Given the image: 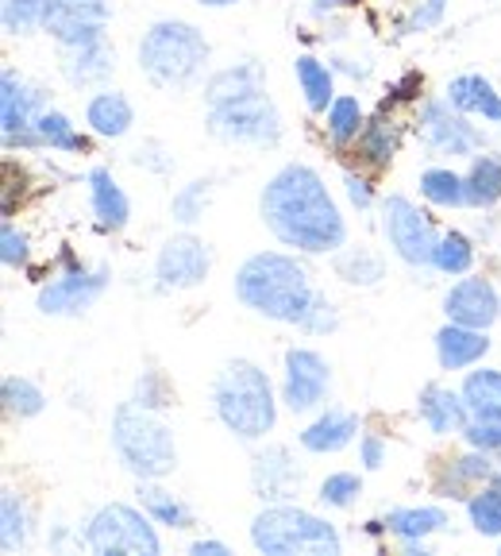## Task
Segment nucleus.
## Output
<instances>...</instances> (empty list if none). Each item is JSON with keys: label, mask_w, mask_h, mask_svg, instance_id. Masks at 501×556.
Returning a JSON list of instances; mask_svg holds the SVG:
<instances>
[{"label": "nucleus", "mask_w": 501, "mask_h": 556, "mask_svg": "<svg viewBox=\"0 0 501 556\" xmlns=\"http://www.w3.org/2000/svg\"><path fill=\"white\" fill-rule=\"evenodd\" d=\"M471 263H475V248L463 232H444L436 240V252H433V267L440 275H467Z\"/></svg>", "instance_id": "72a5a7b5"}, {"label": "nucleus", "mask_w": 501, "mask_h": 556, "mask_svg": "<svg viewBox=\"0 0 501 556\" xmlns=\"http://www.w3.org/2000/svg\"><path fill=\"white\" fill-rule=\"evenodd\" d=\"M251 479H255L259 498H270V503H278V498H294L297 491H301V468L290 460V452L285 448L262 452L259 460H255Z\"/></svg>", "instance_id": "a211bd4d"}, {"label": "nucleus", "mask_w": 501, "mask_h": 556, "mask_svg": "<svg viewBox=\"0 0 501 556\" xmlns=\"http://www.w3.org/2000/svg\"><path fill=\"white\" fill-rule=\"evenodd\" d=\"M471 186V205L475 208H490L501 201V159L498 155H475L467 174Z\"/></svg>", "instance_id": "473e14b6"}, {"label": "nucleus", "mask_w": 501, "mask_h": 556, "mask_svg": "<svg viewBox=\"0 0 501 556\" xmlns=\"http://www.w3.org/2000/svg\"><path fill=\"white\" fill-rule=\"evenodd\" d=\"M421 193L440 208H467L471 205L467 178L455 170H444V166H433V170L421 174Z\"/></svg>", "instance_id": "c756f323"}, {"label": "nucleus", "mask_w": 501, "mask_h": 556, "mask_svg": "<svg viewBox=\"0 0 501 556\" xmlns=\"http://www.w3.org/2000/svg\"><path fill=\"white\" fill-rule=\"evenodd\" d=\"M213 255L197 236H170L155 260V278L163 290H193L208 278Z\"/></svg>", "instance_id": "ddd939ff"}, {"label": "nucleus", "mask_w": 501, "mask_h": 556, "mask_svg": "<svg viewBox=\"0 0 501 556\" xmlns=\"http://www.w3.org/2000/svg\"><path fill=\"white\" fill-rule=\"evenodd\" d=\"M113 20L108 0H51L43 16V31L62 47H86L104 39V27Z\"/></svg>", "instance_id": "9d476101"}, {"label": "nucleus", "mask_w": 501, "mask_h": 556, "mask_svg": "<svg viewBox=\"0 0 501 556\" xmlns=\"http://www.w3.org/2000/svg\"><path fill=\"white\" fill-rule=\"evenodd\" d=\"M359 460H363L367 471L382 468V460H386V444H382V437L367 433L363 441H359Z\"/></svg>", "instance_id": "09e8293b"}, {"label": "nucleus", "mask_w": 501, "mask_h": 556, "mask_svg": "<svg viewBox=\"0 0 501 556\" xmlns=\"http://www.w3.org/2000/svg\"><path fill=\"white\" fill-rule=\"evenodd\" d=\"M113 66H116V54L108 51V39H97V43H86V47H69L66 62H62L66 78L74 81V86H97V81H104L113 74Z\"/></svg>", "instance_id": "b1692460"}, {"label": "nucleus", "mask_w": 501, "mask_h": 556, "mask_svg": "<svg viewBox=\"0 0 501 556\" xmlns=\"http://www.w3.org/2000/svg\"><path fill=\"white\" fill-rule=\"evenodd\" d=\"M201 9H232V4H240V0H197Z\"/></svg>", "instance_id": "603ef678"}, {"label": "nucleus", "mask_w": 501, "mask_h": 556, "mask_svg": "<svg viewBox=\"0 0 501 556\" xmlns=\"http://www.w3.org/2000/svg\"><path fill=\"white\" fill-rule=\"evenodd\" d=\"M251 545L267 556H339L344 541H339L336 526H329L317 514L274 503L251 521Z\"/></svg>", "instance_id": "423d86ee"}, {"label": "nucleus", "mask_w": 501, "mask_h": 556, "mask_svg": "<svg viewBox=\"0 0 501 556\" xmlns=\"http://www.w3.org/2000/svg\"><path fill=\"white\" fill-rule=\"evenodd\" d=\"M262 86V66L259 62H235V66L220 70L213 74L205 86V101L208 104H224V101H235V97H247V93H259Z\"/></svg>", "instance_id": "393cba45"}, {"label": "nucleus", "mask_w": 501, "mask_h": 556, "mask_svg": "<svg viewBox=\"0 0 501 556\" xmlns=\"http://www.w3.org/2000/svg\"><path fill=\"white\" fill-rule=\"evenodd\" d=\"M463 402L471 414H501V371L493 367H478L463 379Z\"/></svg>", "instance_id": "7c9ffc66"}, {"label": "nucleus", "mask_w": 501, "mask_h": 556, "mask_svg": "<svg viewBox=\"0 0 501 556\" xmlns=\"http://www.w3.org/2000/svg\"><path fill=\"white\" fill-rule=\"evenodd\" d=\"M471 448L498 452L501 448V414H471V421L463 426Z\"/></svg>", "instance_id": "37998d69"}, {"label": "nucleus", "mask_w": 501, "mask_h": 556, "mask_svg": "<svg viewBox=\"0 0 501 556\" xmlns=\"http://www.w3.org/2000/svg\"><path fill=\"white\" fill-rule=\"evenodd\" d=\"M336 270L344 282H351V287H374L382 278V260L371 252H363V248H351V252H344L336 260Z\"/></svg>", "instance_id": "ea45409f"}, {"label": "nucleus", "mask_w": 501, "mask_h": 556, "mask_svg": "<svg viewBox=\"0 0 501 556\" xmlns=\"http://www.w3.org/2000/svg\"><path fill=\"white\" fill-rule=\"evenodd\" d=\"M147 510H136V506L124 503H108L89 518L86 526V548L97 556H158L163 545H158V533L151 526Z\"/></svg>", "instance_id": "6e6552de"}, {"label": "nucleus", "mask_w": 501, "mask_h": 556, "mask_svg": "<svg viewBox=\"0 0 501 556\" xmlns=\"http://www.w3.org/2000/svg\"><path fill=\"white\" fill-rule=\"evenodd\" d=\"M190 553L193 556H228V545H220V541H193Z\"/></svg>", "instance_id": "3c124183"}, {"label": "nucleus", "mask_w": 501, "mask_h": 556, "mask_svg": "<svg viewBox=\"0 0 501 556\" xmlns=\"http://www.w3.org/2000/svg\"><path fill=\"white\" fill-rule=\"evenodd\" d=\"M444 9H448V0H421L413 9V16L406 20V31H428L444 20Z\"/></svg>", "instance_id": "49530a36"}, {"label": "nucleus", "mask_w": 501, "mask_h": 556, "mask_svg": "<svg viewBox=\"0 0 501 556\" xmlns=\"http://www.w3.org/2000/svg\"><path fill=\"white\" fill-rule=\"evenodd\" d=\"M136 402H139V406H147V409L166 406V382H163V375H155V371L143 375V379H139V387H136Z\"/></svg>", "instance_id": "de8ad7c7"}, {"label": "nucleus", "mask_w": 501, "mask_h": 556, "mask_svg": "<svg viewBox=\"0 0 501 556\" xmlns=\"http://www.w3.org/2000/svg\"><path fill=\"white\" fill-rule=\"evenodd\" d=\"M213 402H217L220 426L240 437V441H259L278 421L274 387H270L267 371L259 364H251V359H232L217 375Z\"/></svg>", "instance_id": "20e7f679"}, {"label": "nucleus", "mask_w": 501, "mask_h": 556, "mask_svg": "<svg viewBox=\"0 0 501 556\" xmlns=\"http://www.w3.org/2000/svg\"><path fill=\"white\" fill-rule=\"evenodd\" d=\"M235 298L247 309L262 313L270 321L297 325V329L312 332H332L339 325L336 309L324 294H317L309 282V270L282 252H259L251 255L240 270H235Z\"/></svg>", "instance_id": "f03ea898"}, {"label": "nucleus", "mask_w": 501, "mask_h": 556, "mask_svg": "<svg viewBox=\"0 0 501 556\" xmlns=\"http://www.w3.org/2000/svg\"><path fill=\"white\" fill-rule=\"evenodd\" d=\"M467 518H471V526H475V533H483V538H501V486L498 483L483 486L478 495H471Z\"/></svg>", "instance_id": "c9c22d12"}, {"label": "nucleus", "mask_w": 501, "mask_h": 556, "mask_svg": "<svg viewBox=\"0 0 501 556\" xmlns=\"http://www.w3.org/2000/svg\"><path fill=\"white\" fill-rule=\"evenodd\" d=\"M386 530L401 541H424L448 530V510H440V506H401V510L386 514Z\"/></svg>", "instance_id": "bb28decb"}, {"label": "nucleus", "mask_w": 501, "mask_h": 556, "mask_svg": "<svg viewBox=\"0 0 501 556\" xmlns=\"http://www.w3.org/2000/svg\"><path fill=\"white\" fill-rule=\"evenodd\" d=\"M355 433H359V417L332 406L301 433V448L317 452V456H329V452H344L355 441Z\"/></svg>", "instance_id": "412c9836"}, {"label": "nucleus", "mask_w": 501, "mask_h": 556, "mask_svg": "<svg viewBox=\"0 0 501 556\" xmlns=\"http://www.w3.org/2000/svg\"><path fill=\"white\" fill-rule=\"evenodd\" d=\"M294 74H297V86L305 93V104H309V113H329L332 101H336V78H332V66H324L320 59L312 54H301L294 62Z\"/></svg>", "instance_id": "cd10ccee"}, {"label": "nucleus", "mask_w": 501, "mask_h": 556, "mask_svg": "<svg viewBox=\"0 0 501 556\" xmlns=\"http://www.w3.org/2000/svg\"><path fill=\"white\" fill-rule=\"evenodd\" d=\"M39 113H43V93L27 86L16 70H4V78H0V124H4V139L27 131Z\"/></svg>", "instance_id": "dca6fc26"}, {"label": "nucleus", "mask_w": 501, "mask_h": 556, "mask_svg": "<svg viewBox=\"0 0 501 556\" xmlns=\"http://www.w3.org/2000/svg\"><path fill=\"white\" fill-rule=\"evenodd\" d=\"M490 483H498V486H501V471H493V479H490Z\"/></svg>", "instance_id": "864d4df0"}, {"label": "nucleus", "mask_w": 501, "mask_h": 556, "mask_svg": "<svg viewBox=\"0 0 501 556\" xmlns=\"http://www.w3.org/2000/svg\"><path fill=\"white\" fill-rule=\"evenodd\" d=\"M486 352H490L486 329H471V325L448 321L440 332H436V359H440L444 371H463V367L483 364Z\"/></svg>", "instance_id": "f3484780"}, {"label": "nucleus", "mask_w": 501, "mask_h": 556, "mask_svg": "<svg viewBox=\"0 0 501 556\" xmlns=\"http://www.w3.org/2000/svg\"><path fill=\"white\" fill-rule=\"evenodd\" d=\"M208 186L205 178H197V182H190L182 193H174V220H182V225H193V220L205 217V205H208Z\"/></svg>", "instance_id": "79ce46f5"}, {"label": "nucleus", "mask_w": 501, "mask_h": 556, "mask_svg": "<svg viewBox=\"0 0 501 556\" xmlns=\"http://www.w3.org/2000/svg\"><path fill=\"white\" fill-rule=\"evenodd\" d=\"M0 260H4V267H12V270L27 267V260H31V252H27V236L16 232V225H9V220H4V232H0Z\"/></svg>", "instance_id": "a18cd8bd"}, {"label": "nucleus", "mask_w": 501, "mask_h": 556, "mask_svg": "<svg viewBox=\"0 0 501 556\" xmlns=\"http://www.w3.org/2000/svg\"><path fill=\"white\" fill-rule=\"evenodd\" d=\"M259 213L278 243L297 248L305 255L339 252L347 240V225L339 217L336 201L309 163H285L262 186Z\"/></svg>", "instance_id": "f257e3e1"}, {"label": "nucleus", "mask_w": 501, "mask_h": 556, "mask_svg": "<svg viewBox=\"0 0 501 556\" xmlns=\"http://www.w3.org/2000/svg\"><path fill=\"white\" fill-rule=\"evenodd\" d=\"M448 101L455 104L459 113L501 124V93L483 78V74H459V78H451Z\"/></svg>", "instance_id": "5701e85b"}, {"label": "nucleus", "mask_w": 501, "mask_h": 556, "mask_svg": "<svg viewBox=\"0 0 501 556\" xmlns=\"http://www.w3.org/2000/svg\"><path fill=\"white\" fill-rule=\"evenodd\" d=\"M444 313L448 321L471 325V329H490L501 317V294L493 290L490 278H463L444 294Z\"/></svg>", "instance_id": "2eb2a0df"}, {"label": "nucleus", "mask_w": 501, "mask_h": 556, "mask_svg": "<svg viewBox=\"0 0 501 556\" xmlns=\"http://www.w3.org/2000/svg\"><path fill=\"white\" fill-rule=\"evenodd\" d=\"M104 287H108V270L74 267L69 275L47 282V287L39 290V298H35V305H39V313H47V317H74V313H86L89 305L104 294Z\"/></svg>", "instance_id": "4468645a"}, {"label": "nucleus", "mask_w": 501, "mask_h": 556, "mask_svg": "<svg viewBox=\"0 0 501 556\" xmlns=\"http://www.w3.org/2000/svg\"><path fill=\"white\" fill-rule=\"evenodd\" d=\"M51 9V0H4L0 4V20L9 35H31L35 27H43V16Z\"/></svg>", "instance_id": "58836bf2"}, {"label": "nucleus", "mask_w": 501, "mask_h": 556, "mask_svg": "<svg viewBox=\"0 0 501 556\" xmlns=\"http://www.w3.org/2000/svg\"><path fill=\"white\" fill-rule=\"evenodd\" d=\"M0 402H4V414L12 417H39L47 406V394L35 387L24 375H4L0 382Z\"/></svg>", "instance_id": "2f4dec72"}, {"label": "nucleus", "mask_w": 501, "mask_h": 556, "mask_svg": "<svg viewBox=\"0 0 501 556\" xmlns=\"http://www.w3.org/2000/svg\"><path fill=\"white\" fill-rule=\"evenodd\" d=\"M416 409H421L424 426L433 429V433H440V437L463 433V426L471 421V409H467V402H463V394L448 391V387H440V382L424 387Z\"/></svg>", "instance_id": "6ab92c4d"}, {"label": "nucleus", "mask_w": 501, "mask_h": 556, "mask_svg": "<svg viewBox=\"0 0 501 556\" xmlns=\"http://www.w3.org/2000/svg\"><path fill=\"white\" fill-rule=\"evenodd\" d=\"M208 136L220 143H251V148H274L282 139V113L267 97V89L235 97L224 104H208Z\"/></svg>", "instance_id": "0eeeda50"}, {"label": "nucleus", "mask_w": 501, "mask_h": 556, "mask_svg": "<svg viewBox=\"0 0 501 556\" xmlns=\"http://www.w3.org/2000/svg\"><path fill=\"white\" fill-rule=\"evenodd\" d=\"M451 476H455V483H490L493 479V464H490V452L475 448L467 452V456H459L455 464H451Z\"/></svg>", "instance_id": "c03bdc74"}, {"label": "nucleus", "mask_w": 501, "mask_h": 556, "mask_svg": "<svg viewBox=\"0 0 501 556\" xmlns=\"http://www.w3.org/2000/svg\"><path fill=\"white\" fill-rule=\"evenodd\" d=\"M382 225H386L389 248L398 260H406L409 267H433V252H436V228L433 217L421 213L409 198L401 193H389L382 201Z\"/></svg>", "instance_id": "1a4fd4ad"}, {"label": "nucleus", "mask_w": 501, "mask_h": 556, "mask_svg": "<svg viewBox=\"0 0 501 556\" xmlns=\"http://www.w3.org/2000/svg\"><path fill=\"white\" fill-rule=\"evenodd\" d=\"M332 367L329 359L312 348H290L285 352V379H282V402L294 414H309L329 399Z\"/></svg>", "instance_id": "9b49d317"}, {"label": "nucleus", "mask_w": 501, "mask_h": 556, "mask_svg": "<svg viewBox=\"0 0 501 556\" xmlns=\"http://www.w3.org/2000/svg\"><path fill=\"white\" fill-rule=\"evenodd\" d=\"M89 201H93V217L104 232H120L131 217V201L128 193L120 190V182L113 178V170L104 166H93L89 170Z\"/></svg>", "instance_id": "aec40b11"}, {"label": "nucleus", "mask_w": 501, "mask_h": 556, "mask_svg": "<svg viewBox=\"0 0 501 556\" xmlns=\"http://www.w3.org/2000/svg\"><path fill=\"white\" fill-rule=\"evenodd\" d=\"M86 124L93 128V136L120 139V136H128L131 124H136V109H131L128 97L116 93V89H101L97 97H89Z\"/></svg>", "instance_id": "4be33fe9"}, {"label": "nucleus", "mask_w": 501, "mask_h": 556, "mask_svg": "<svg viewBox=\"0 0 501 556\" xmlns=\"http://www.w3.org/2000/svg\"><path fill=\"white\" fill-rule=\"evenodd\" d=\"M344 186H347V198H351L355 208H371L374 190H371L367 178H359V174H344Z\"/></svg>", "instance_id": "8fccbe9b"}, {"label": "nucleus", "mask_w": 501, "mask_h": 556, "mask_svg": "<svg viewBox=\"0 0 501 556\" xmlns=\"http://www.w3.org/2000/svg\"><path fill=\"white\" fill-rule=\"evenodd\" d=\"M113 448L136 479H163L178 468L174 433L155 409L124 402L113 414Z\"/></svg>", "instance_id": "39448f33"}, {"label": "nucleus", "mask_w": 501, "mask_h": 556, "mask_svg": "<svg viewBox=\"0 0 501 556\" xmlns=\"http://www.w3.org/2000/svg\"><path fill=\"white\" fill-rule=\"evenodd\" d=\"M359 148H363V159L367 163H389L394 159V151H398V128H394V121H386V116H378V121H371L363 131H359Z\"/></svg>", "instance_id": "4c0bfd02"}, {"label": "nucleus", "mask_w": 501, "mask_h": 556, "mask_svg": "<svg viewBox=\"0 0 501 556\" xmlns=\"http://www.w3.org/2000/svg\"><path fill=\"white\" fill-rule=\"evenodd\" d=\"M359 495H363V479L355 471H336V476L320 483V503L332 506V510H347Z\"/></svg>", "instance_id": "a19ab883"}, {"label": "nucleus", "mask_w": 501, "mask_h": 556, "mask_svg": "<svg viewBox=\"0 0 501 556\" xmlns=\"http://www.w3.org/2000/svg\"><path fill=\"white\" fill-rule=\"evenodd\" d=\"M31 131H35V139H39V148L69 151V155H86L89 151V139L81 136V131L69 124V116L59 113V109H43V113L35 116Z\"/></svg>", "instance_id": "c85d7f7f"}, {"label": "nucleus", "mask_w": 501, "mask_h": 556, "mask_svg": "<svg viewBox=\"0 0 501 556\" xmlns=\"http://www.w3.org/2000/svg\"><path fill=\"white\" fill-rule=\"evenodd\" d=\"M139 506L158 521V526H170V530H193V510L182 498L158 486L155 479H139Z\"/></svg>", "instance_id": "a878e982"}, {"label": "nucleus", "mask_w": 501, "mask_h": 556, "mask_svg": "<svg viewBox=\"0 0 501 556\" xmlns=\"http://www.w3.org/2000/svg\"><path fill=\"white\" fill-rule=\"evenodd\" d=\"M324 116H329V136L336 139V143H351V139H359V131L367 128L363 104H359V97H351V93H339Z\"/></svg>", "instance_id": "f704fd0d"}, {"label": "nucleus", "mask_w": 501, "mask_h": 556, "mask_svg": "<svg viewBox=\"0 0 501 556\" xmlns=\"http://www.w3.org/2000/svg\"><path fill=\"white\" fill-rule=\"evenodd\" d=\"M27 510L24 503H20L16 491H4L0 495V545H4V553H16V548L27 545Z\"/></svg>", "instance_id": "e433bc0d"}, {"label": "nucleus", "mask_w": 501, "mask_h": 556, "mask_svg": "<svg viewBox=\"0 0 501 556\" xmlns=\"http://www.w3.org/2000/svg\"><path fill=\"white\" fill-rule=\"evenodd\" d=\"M421 136L436 155H475L483 148V131L467 124V113H459L451 101H424Z\"/></svg>", "instance_id": "f8f14e48"}, {"label": "nucleus", "mask_w": 501, "mask_h": 556, "mask_svg": "<svg viewBox=\"0 0 501 556\" xmlns=\"http://www.w3.org/2000/svg\"><path fill=\"white\" fill-rule=\"evenodd\" d=\"M208 39L185 20H158L139 39V70L158 89H190L208 66Z\"/></svg>", "instance_id": "7ed1b4c3"}]
</instances>
